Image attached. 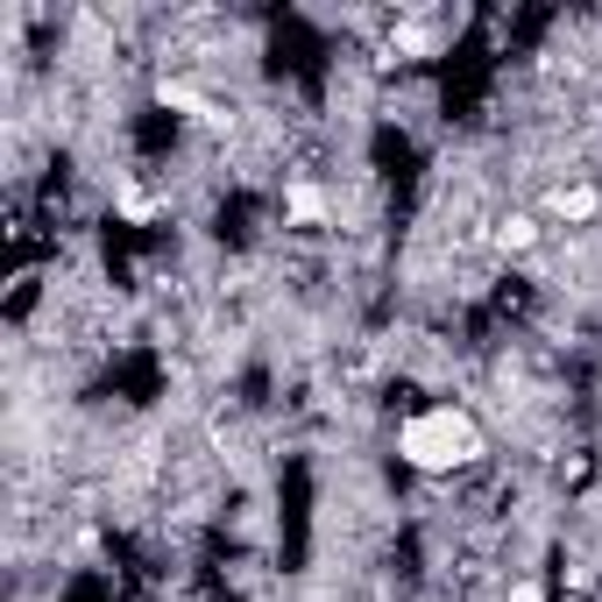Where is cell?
Masks as SVG:
<instances>
[{"instance_id":"4","label":"cell","mask_w":602,"mask_h":602,"mask_svg":"<svg viewBox=\"0 0 602 602\" xmlns=\"http://www.w3.org/2000/svg\"><path fill=\"white\" fill-rule=\"evenodd\" d=\"M532 241H539V220L532 213H503V220H496V248H503V255H524Z\"/></svg>"},{"instance_id":"1","label":"cell","mask_w":602,"mask_h":602,"mask_svg":"<svg viewBox=\"0 0 602 602\" xmlns=\"http://www.w3.org/2000/svg\"><path fill=\"white\" fill-rule=\"evenodd\" d=\"M397 454H404V468H418V475L475 468L482 461V426L461 404H432V412H418V418L397 426Z\"/></svg>"},{"instance_id":"2","label":"cell","mask_w":602,"mask_h":602,"mask_svg":"<svg viewBox=\"0 0 602 602\" xmlns=\"http://www.w3.org/2000/svg\"><path fill=\"white\" fill-rule=\"evenodd\" d=\"M546 213H553V220H595V213H602V192H595V185H560V192L546 199Z\"/></svg>"},{"instance_id":"7","label":"cell","mask_w":602,"mask_h":602,"mask_svg":"<svg viewBox=\"0 0 602 602\" xmlns=\"http://www.w3.org/2000/svg\"><path fill=\"white\" fill-rule=\"evenodd\" d=\"M510 602H546V595H539L532 581H518V589H510Z\"/></svg>"},{"instance_id":"6","label":"cell","mask_w":602,"mask_h":602,"mask_svg":"<svg viewBox=\"0 0 602 602\" xmlns=\"http://www.w3.org/2000/svg\"><path fill=\"white\" fill-rule=\"evenodd\" d=\"M149 213H157V206H149L142 192H120V220H149Z\"/></svg>"},{"instance_id":"3","label":"cell","mask_w":602,"mask_h":602,"mask_svg":"<svg viewBox=\"0 0 602 602\" xmlns=\"http://www.w3.org/2000/svg\"><path fill=\"white\" fill-rule=\"evenodd\" d=\"M283 213H291L298 228H320V220H326V192L320 185H291V192H283Z\"/></svg>"},{"instance_id":"5","label":"cell","mask_w":602,"mask_h":602,"mask_svg":"<svg viewBox=\"0 0 602 602\" xmlns=\"http://www.w3.org/2000/svg\"><path fill=\"white\" fill-rule=\"evenodd\" d=\"M157 100H163V107H177V114H206V120H213V107H206L185 79H157Z\"/></svg>"}]
</instances>
